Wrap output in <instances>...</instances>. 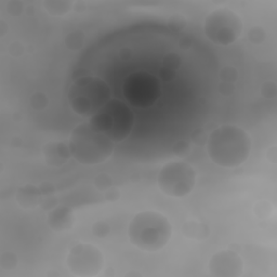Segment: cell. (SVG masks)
<instances>
[{"label":"cell","instance_id":"obj_1","mask_svg":"<svg viewBox=\"0 0 277 277\" xmlns=\"http://www.w3.org/2000/svg\"><path fill=\"white\" fill-rule=\"evenodd\" d=\"M251 145L250 135L237 125L219 126L206 141L210 161L228 169L244 165L250 156Z\"/></svg>","mask_w":277,"mask_h":277},{"label":"cell","instance_id":"obj_2","mask_svg":"<svg viewBox=\"0 0 277 277\" xmlns=\"http://www.w3.org/2000/svg\"><path fill=\"white\" fill-rule=\"evenodd\" d=\"M131 244L147 252L162 250L171 239L172 227L169 219L158 211L145 210L137 213L128 227Z\"/></svg>","mask_w":277,"mask_h":277},{"label":"cell","instance_id":"obj_3","mask_svg":"<svg viewBox=\"0 0 277 277\" xmlns=\"http://www.w3.org/2000/svg\"><path fill=\"white\" fill-rule=\"evenodd\" d=\"M72 157L81 165H100L114 152V142L105 134L98 132L90 124L75 127L69 138Z\"/></svg>","mask_w":277,"mask_h":277},{"label":"cell","instance_id":"obj_4","mask_svg":"<svg viewBox=\"0 0 277 277\" xmlns=\"http://www.w3.org/2000/svg\"><path fill=\"white\" fill-rule=\"evenodd\" d=\"M111 88L98 76H79L68 90L72 110L83 118H91L111 100Z\"/></svg>","mask_w":277,"mask_h":277},{"label":"cell","instance_id":"obj_5","mask_svg":"<svg viewBox=\"0 0 277 277\" xmlns=\"http://www.w3.org/2000/svg\"><path fill=\"white\" fill-rule=\"evenodd\" d=\"M89 124L98 132L105 134L114 143H118L128 138L132 131L134 114L124 102L118 98H111L91 117Z\"/></svg>","mask_w":277,"mask_h":277},{"label":"cell","instance_id":"obj_6","mask_svg":"<svg viewBox=\"0 0 277 277\" xmlns=\"http://www.w3.org/2000/svg\"><path fill=\"white\" fill-rule=\"evenodd\" d=\"M242 17L229 8H218L205 18L204 32L207 38L218 46H229L238 40L243 33Z\"/></svg>","mask_w":277,"mask_h":277},{"label":"cell","instance_id":"obj_7","mask_svg":"<svg viewBox=\"0 0 277 277\" xmlns=\"http://www.w3.org/2000/svg\"><path fill=\"white\" fill-rule=\"evenodd\" d=\"M196 171L190 163L172 161L163 165L158 173L157 184L163 194L173 198H183L193 192Z\"/></svg>","mask_w":277,"mask_h":277},{"label":"cell","instance_id":"obj_8","mask_svg":"<svg viewBox=\"0 0 277 277\" xmlns=\"http://www.w3.org/2000/svg\"><path fill=\"white\" fill-rule=\"evenodd\" d=\"M104 256L91 244L79 243L73 246L66 257L68 271L78 277H95L104 269Z\"/></svg>","mask_w":277,"mask_h":277},{"label":"cell","instance_id":"obj_9","mask_svg":"<svg viewBox=\"0 0 277 277\" xmlns=\"http://www.w3.org/2000/svg\"><path fill=\"white\" fill-rule=\"evenodd\" d=\"M124 92L128 101L135 106L152 105L161 95L158 81L152 75L138 73L131 75L125 83Z\"/></svg>","mask_w":277,"mask_h":277},{"label":"cell","instance_id":"obj_10","mask_svg":"<svg viewBox=\"0 0 277 277\" xmlns=\"http://www.w3.org/2000/svg\"><path fill=\"white\" fill-rule=\"evenodd\" d=\"M208 270L215 277H239L244 271V261L236 251L220 250L211 256Z\"/></svg>","mask_w":277,"mask_h":277},{"label":"cell","instance_id":"obj_11","mask_svg":"<svg viewBox=\"0 0 277 277\" xmlns=\"http://www.w3.org/2000/svg\"><path fill=\"white\" fill-rule=\"evenodd\" d=\"M45 163L49 167L60 168L66 163L72 157L69 145L60 141H51L42 148Z\"/></svg>","mask_w":277,"mask_h":277},{"label":"cell","instance_id":"obj_12","mask_svg":"<svg viewBox=\"0 0 277 277\" xmlns=\"http://www.w3.org/2000/svg\"><path fill=\"white\" fill-rule=\"evenodd\" d=\"M47 224L54 232L63 233L70 231L75 224L74 211L66 206H58L49 211Z\"/></svg>","mask_w":277,"mask_h":277},{"label":"cell","instance_id":"obj_13","mask_svg":"<svg viewBox=\"0 0 277 277\" xmlns=\"http://www.w3.org/2000/svg\"><path fill=\"white\" fill-rule=\"evenodd\" d=\"M17 204L24 209H35L44 203V193L40 186L33 184L22 185L16 191Z\"/></svg>","mask_w":277,"mask_h":277},{"label":"cell","instance_id":"obj_14","mask_svg":"<svg viewBox=\"0 0 277 277\" xmlns=\"http://www.w3.org/2000/svg\"><path fill=\"white\" fill-rule=\"evenodd\" d=\"M183 235L189 239L194 241H201L209 236L210 229L207 224H205L197 220H187L183 223L182 227Z\"/></svg>","mask_w":277,"mask_h":277},{"label":"cell","instance_id":"obj_15","mask_svg":"<svg viewBox=\"0 0 277 277\" xmlns=\"http://www.w3.org/2000/svg\"><path fill=\"white\" fill-rule=\"evenodd\" d=\"M74 3L73 0H45L42 6L50 16L60 17L74 10Z\"/></svg>","mask_w":277,"mask_h":277},{"label":"cell","instance_id":"obj_16","mask_svg":"<svg viewBox=\"0 0 277 277\" xmlns=\"http://www.w3.org/2000/svg\"><path fill=\"white\" fill-rule=\"evenodd\" d=\"M84 40H86L84 32L81 30H75L70 32L69 34L65 37V46H66L68 50L76 52V51L82 48L84 45Z\"/></svg>","mask_w":277,"mask_h":277},{"label":"cell","instance_id":"obj_17","mask_svg":"<svg viewBox=\"0 0 277 277\" xmlns=\"http://www.w3.org/2000/svg\"><path fill=\"white\" fill-rule=\"evenodd\" d=\"M30 105L34 111H44L49 105V98L45 92L36 91L30 98Z\"/></svg>","mask_w":277,"mask_h":277},{"label":"cell","instance_id":"obj_18","mask_svg":"<svg viewBox=\"0 0 277 277\" xmlns=\"http://www.w3.org/2000/svg\"><path fill=\"white\" fill-rule=\"evenodd\" d=\"M18 264V258L12 251H6L0 256V267L4 271H12Z\"/></svg>","mask_w":277,"mask_h":277},{"label":"cell","instance_id":"obj_19","mask_svg":"<svg viewBox=\"0 0 277 277\" xmlns=\"http://www.w3.org/2000/svg\"><path fill=\"white\" fill-rule=\"evenodd\" d=\"M186 25H187L186 17L181 13H173L172 16L168 18V27L176 33H180L182 31H184Z\"/></svg>","mask_w":277,"mask_h":277},{"label":"cell","instance_id":"obj_20","mask_svg":"<svg viewBox=\"0 0 277 277\" xmlns=\"http://www.w3.org/2000/svg\"><path fill=\"white\" fill-rule=\"evenodd\" d=\"M253 211H255V214L257 215L258 219H267L270 218L272 214L274 212V207L272 206L271 203L266 200H262L257 203L255 208H253Z\"/></svg>","mask_w":277,"mask_h":277},{"label":"cell","instance_id":"obj_21","mask_svg":"<svg viewBox=\"0 0 277 277\" xmlns=\"http://www.w3.org/2000/svg\"><path fill=\"white\" fill-rule=\"evenodd\" d=\"M219 77L223 82L235 84V82L238 81L239 73L236 67L231 66V65H227V66H224L221 70H220Z\"/></svg>","mask_w":277,"mask_h":277},{"label":"cell","instance_id":"obj_22","mask_svg":"<svg viewBox=\"0 0 277 277\" xmlns=\"http://www.w3.org/2000/svg\"><path fill=\"white\" fill-rule=\"evenodd\" d=\"M181 65H182L181 56L178 53L171 52V53H168L165 58L163 59L162 67H165L168 69L175 70V72H178V69L181 67Z\"/></svg>","mask_w":277,"mask_h":277},{"label":"cell","instance_id":"obj_23","mask_svg":"<svg viewBox=\"0 0 277 277\" xmlns=\"http://www.w3.org/2000/svg\"><path fill=\"white\" fill-rule=\"evenodd\" d=\"M266 39V31L262 26H253L248 32V40L251 44L260 45Z\"/></svg>","mask_w":277,"mask_h":277},{"label":"cell","instance_id":"obj_24","mask_svg":"<svg viewBox=\"0 0 277 277\" xmlns=\"http://www.w3.org/2000/svg\"><path fill=\"white\" fill-rule=\"evenodd\" d=\"M25 9V3L22 0H10L7 3V12L13 17L21 16Z\"/></svg>","mask_w":277,"mask_h":277},{"label":"cell","instance_id":"obj_25","mask_svg":"<svg viewBox=\"0 0 277 277\" xmlns=\"http://www.w3.org/2000/svg\"><path fill=\"white\" fill-rule=\"evenodd\" d=\"M111 227L104 221H97L92 225V234L98 238H104L110 235Z\"/></svg>","mask_w":277,"mask_h":277},{"label":"cell","instance_id":"obj_26","mask_svg":"<svg viewBox=\"0 0 277 277\" xmlns=\"http://www.w3.org/2000/svg\"><path fill=\"white\" fill-rule=\"evenodd\" d=\"M261 96L267 98V100H273L277 96V86L274 81H265L262 83L260 88Z\"/></svg>","mask_w":277,"mask_h":277},{"label":"cell","instance_id":"obj_27","mask_svg":"<svg viewBox=\"0 0 277 277\" xmlns=\"http://www.w3.org/2000/svg\"><path fill=\"white\" fill-rule=\"evenodd\" d=\"M95 185L98 191H106L112 187V179L106 173H101L95 178Z\"/></svg>","mask_w":277,"mask_h":277},{"label":"cell","instance_id":"obj_28","mask_svg":"<svg viewBox=\"0 0 277 277\" xmlns=\"http://www.w3.org/2000/svg\"><path fill=\"white\" fill-rule=\"evenodd\" d=\"M24 46H23L20 41H13L9 45L8 52L11 56H13V58H20V56L24 54Z\"/></svg>","mask_w":277,"mask_h":277},{"label":"cell","instance_id":"obj_29","mask_svg":"<svg viewBox=\"0 0 277 277\" xmlns=\"http://www.w3.org/2000/svg\"><path fill=\"white\" fill-rule=\"evenodd\" d=\"M236 88H235V84L234 83H228V82H223L221 81L219 83L218 86V91L221 93L222 96L225 97H229L232 96L234 92H235Z\"/></svg>","mask_w":277,"mask_h":277},{"label":"cell","instance_id":"obj_30","mask_svg":"<svg viewBox=\"0 0 277 277\" xmlns=\"http://www.w3.org/2000/svg\"><path fill=\"white\" fill-rule=\"evenodd\" d=\"M176 75H177V72H175V70L168 69L165 67H162L161 70H159V78L165 82L172 81L173 79L176 78Z\"/></svg>","mask_w":277,"mask_h":277},{"label":"cell","instance_id":"obj_31","mask_svg":"<svg viewBox=\"0 0 277 277\" xmlns=\"http://www.w3.org/2000/svg\"><path fill=\"white\" fill-rule=\"evenodd\" d=\"M190 151V144L186 141H179L173 145V153L177 155H185Z\"/></svg>","mask_w":277,"mask_h":277},{"label":"cell","instance_id":"obj_32","mask_svg":"<svg viewBox=\"0 0 277 277\" xmlns=\"http://www.w3.org/2000/svg\"><path fill=\"white\" fill-rule=\"evenodd\" d=\"M105 198L109 201H116L119 199L120 192L116 187H110L109 190L105 191Z\"/></svg>","mask_w":277,"mask_h":277},{"label":"cell","instance_id":"obj_33","mask_svg":"<svg viewBox=\"0 0 277 277\" xmlns=\"http://www.w3.org/2000/svg\"><path fill=\"white\" fill-rule=\"evenodd\" d=\"M267 159H269V162L273 163V165H276L277 163V147L275 145L269 148V151H267Z\"/></svg>","mask_w":277,"mask_h":277},{"label":"cell","instance_id":"obj_34","mask_svg":"<svg viewBox=\"0 0 277 277\" xmlns=\"http://www.w3.org/2000/svg\"><path fill=\"white\" fill-rule=\"evenodd\" d=\"M131 55H132V51L131 49H129L128 47H124V48H121L120 52H119V56L123 60H129L131 58Z\"/></svg>","mask_w":277,"mask_h":277},{"label":"cell","instance_id":"obj_35","mask_svg":"<svg viewBox=\"0 0 277 277\" xmlns=\"http://www.w3.org/2000/svg\"><path fill=\"white\" fill-rule=\"evenodd\" d=\"M87 4L84 1H75L74 3V10L76 12H83L86 11Z\"/></svg>","mask_w":277,"mask_h":277},{"label":"cell","instance_id":"obj_36","mask_svg":"<svg viewBox=\"0 0 277 277\" xmlns=\"http://www.w3.org/2000/svg\"><path fill=\"white\" fill-rule=\"evenodd\" d=\"M9 32V25L6 21L1 20L0 21V37H4L7 35V33Z\"/></svg>","mask_w":277,"mask_h":277},{"label":"cell","instance_id":"obj_37","mask_svg":"<svg viewBox=\"0 0 277 277\" xmlns=\"http://www.w3.org/2000/svg\"><path fill=\"white\" fill-rule=\"evenodd\" d=\"M192 45V40L189 38V37H183V38L180 40V46L182 47V48H190Z\"/></svg>","mask_w":277,"mask_h":277}]
</instances>
